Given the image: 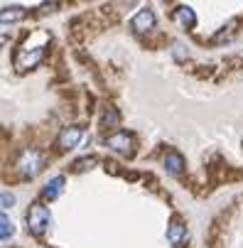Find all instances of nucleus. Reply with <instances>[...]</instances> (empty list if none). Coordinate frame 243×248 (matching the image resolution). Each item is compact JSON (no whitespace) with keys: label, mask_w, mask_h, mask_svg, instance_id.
I'll return each mask as SVG.
<instances>
[{"label":"nucleus","mask_w":243,"mask_h":248,"mask_svg":"<svg viewBox=\"0 0 243 248\" xmlns=\"http://www.w3.org/2000/svg\"><path fill=\"white\" fill-rule=\"evenodd\" d=\"M17 172L25 177V180H32V177H37L42 170H45V157L40 150H34V148H27L20 153L17 162H15Z\"/></svg>","instance_id":"obj_1"},{"label":"nucleus","mask_w":243,"mask_h":248,"mask_svg":"<svg viewBox=\"0 0 243 248\" xmlns=\"http://www.w3.org/2000/svg\"><path fill=\"white\" fill-rule=\"evenodd\" d=\"M52 224V214L45 204H32L27 209V231L32 236H45Z\"/></svg>","instance_id":"obj_2"},{"label":"nucleus","mask_w":243,"mask_h":248,"mask_svg":"<svg viewBox=\"0 0 243 248\" xmlns=\"http://www.w3.org/2000/svg\"><path fill=\"white\" fill-rule=\"evenodd\" d=\"M45 52H47V42H42V45H25V47H20L17 52H15V66L20 69V72H25V69H32V66H37L42 59H45Z\"/></svg>","instance_id":"obj_3"},{"label":"nucleus","mask_w":243,"mask_h":248,"mask_svg":"<svg viewBox=\"0 0 243 248\" xmlns=\"http://www.w3.org/2000/svg\"><path fill=\"white\" fill-rule=\"evenodd\" d=\"M106 145H108V150H113V153H118V155H125V157H133L135 155V140H133V135L130 133H113V135H108L106 138Z\"/></svg>","instance_id":"obj_4"},{"label":"nucleus","mask_w":243,"mask_h":248,"mask_svg":"<svg viewBox=\"0 0 243 248\" xmlns=\"http://www.w3.org/2000/svg\"><path fill=\"white\" fill-rule=\"evenodd\" d=\"M81 138H84L81 125H66V128H61V133L57 138V145H59V150H74L81 143Z\"/></svg>","instance_id":"obj_5"},{"label":"nucleus","mask_w":243,"mask_h":248,"mask_svg":"<svg viewBox=\"0 0 243 248\" xmlns=\"http://www.w3.org/2000/svg\"><path fill=\"white\" fill-rule=\"evenodd\" d=\"M167 241L175 246V248H180V246H184L187 241H189V231H187V224H182L180 219H172V224L167 226Z\"/></svg>","instance_id":"obj_6"},{"label":"nucleus","mask_w":243,"mask_h":248,"mask_svg":"<svg viewBox=\"0 0 243 248\" xmlns=\"http://www.w3.org/2000/svg\"><path fill=\"white\" fill-rule=\"evenodd\" d=\"M155 27V13L150 8H143L140 13H137L133 20H130V30L137 32V34H143V32H150Z\"/></svg>","instance_id":"obj_7"},{"label":"nucleus","mask_w":243,"mask_h":248,"mask_svg":"<svg viewBox=\"0 0 243 248\" xmlns=\"http://www.w3.org/2000/svg\"><path fill=\"white\" fill-rule=\"evenodd\" d=\"M165 170H167L169 174H175V177H182V174H184V170H187L184 157H182L177 150H169V153L165 155Z\"/></svg>","instance_id":"obj_8"},{"label":"nucleus","mask_w":243,"mask_h":248,"mask_svg":"<svg viewBox=\"0 0 243 248\" xmlns=\"http://www.w3.org/2000/svg\"><path fill=\"white\" fill-rule=\"evenodd\" d=\"M101 125H103V128H116V125H121V113H118L116 106H106V108H103Z\"/></svg>","instance_id":"obj_9"},{"label":"nucleus","mask_w":243,"mask_h":248,"mask_svg":"<svg viewBox=\"0 0 243 248\" xmlns=\"http://www.w3.org/2000/svg\"><path fill=\"white\" fill-rule=\"evenodd\" d=\"M175 20H177L182 27H194V25H197V15H194V10L187 8V5H180V8H177Z\"/></svg>","instance_id":"obj_10"},{"label":"nucleus","mask_w":243,"mask_h":248,"mask_svg":"<svg viewBox=\"0 0 243 248\" xmlns=\"http://www.w3.org/2000/svg\"><path fill=\"white\" fill-rule=\"evenodd\" d=\"M27 13L22 10V8H17V5H13V8H3V13H0V20H3V25H8V22H17V20H22Z\"/></svg>","instance_id":"obj_11"},{"label":"nucleus","mask_w":243,"mask_h":248,"mask_svg":"<svg viewBox=\"0 0 243 248\" xmlns=\"http://www.w3.org/2000/svg\"><path fill=\"white\" fill-rule=\"evenodd\" d=\"M61 189H64V177L59 174V177H54V180L45 187V199H57L61 194Z\"/></svg>","instance_id":"obj_12"},{"label":"nucleus","mask_w":243,"mask_h":248,"mask_svg":"<svg viewBox=\"0 0 243 248\" xmlns=\"http://www.w3.org/2000/svg\"><path fill=\"white\" fill-rule=\"evenodd\" d=\"M13 233H15V226H13V221L8 219V214H3V217H0V238H3V243H5Z\"/></svg>","instance_id":"obj_13"},{"label":"nucleus","mask_w":243,"mask_h":248,"mask_svg":"<svg viewBox=\"0 0 243 248\" xmlns=\"http://www.w3.org/2000/svg\"><path fill=\"white\" fill-rule=\"evenodd\" d=\"M96 160L93 157H81V160H76L74 162V172H81V170H86V167H91Z\"/></svg>","instance_id":"obj_14"},{"label":"nucleus","mask_w":243,"mask_h":248,"mask_svg":"<svg viewBox=\"0 0 243 248\" xmlns=\"http://www.w3.org/2000/svg\"><path fill=\"white\" fill-rule=\"evenodd\" d=\"M13 206H15V197L8 189H3V209H13Z\"/></svg>","instance_id":"obj_15"}]
</instances>
